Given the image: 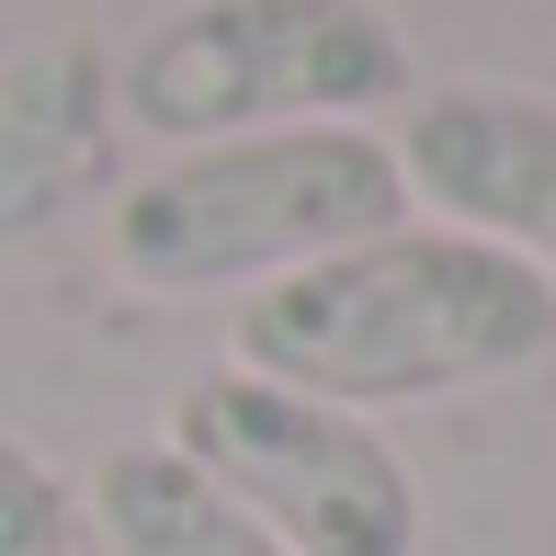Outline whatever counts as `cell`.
Wrapping results in <instances>:
<instances>
[{
    "label": "cell",
    "instance_id": "7a4b0ae2",
    "mask_svg": "<svg viewBox=\"0 0 556 556\" xmlns=\"http://www.w3.org/2000/svg\"><path fill=\"white\" fill-rule=\"evenodd\" d=\"M409 227L397 148L364 125H262V137L170 148L114 205V273L137 295H239L352 239Z\"/></svg>",
    "mask_w": 556,
    "mask_h": 556
},
{
    "label": "cell",
    "instance_id": "6da1fadb",
    "mask_svg": "<svg viewBox=\"0 0 556 556\" xmlns=\"http://www.w3.org/2000/svg\"><path fill=\"white\" fill-rule=\"evenodd\" d=\"M556 352V273L489 250L466 227H387L330 262H295L250 285L239 375H273L330 409H420L500 375H534Z\"/></svg>",
    "mask_w": 556,
    "mask_h": 556
},
{
    "label": "cell",
    "instance_id": "5b68a950",
    "mask_svg": "<svg viewBox=\"0 0 556 556\" xmlns=\"http://www.w3.org/2000/svg\"><path fill=\"white\" fill-rule=\"evenodd\" d=\"M397 182L466 239L522 250L534 273L556 262V103L545 91H489V80L420 91L397 125Z\"/></svg>",
    "mask_w": 556,
    "mask_h": 556
},
{
    "label": "cell",
    "instance_id": "277c9868",
    "mask_svg": "<svg viewBox=\"0 0 556 556\" xmlns=\"http://www.w3.org/2000/svg\"><path fill=\"white\" fill-rule=\"evenodd\" d=\"M170 454L216 500H239L285 556H420V489L364 409L227 364L170 397Z\"/></svg>",
    "mask_w": 556,
    "mask_h": 556
},
{
    "label": "cell",
    "instance_id": "52a82bcc",
    "mask_svg": "<svg viewBox=\"0 0 556 556\" xmlns=\"http://www.w3.org/2000/svg\"><path fill=\"white\" fill-rule=\"evenodd\" d=\"M0 556H103L91 511L68 500V477L12 432H0Z\"/></svg>",
    "mask_w": 556,
    "mask_h": 556
},
{
    "label": "cell",
    "instance_id": "3957f363",
    "mask_svg": "<svg viewBox=\"0 0 556 556\" xmlns=\"http://www.w3.org/2000/svg\"><path fill=\"white\" fill-rule=\"evenodd\" d=\"M114 103L160 148L352 125L375 103H409V35L375 0H182L125 46Z\"/></svg>",
    "mask_w": 556,
    "mask_h": 556
},
{
    "label": "cell",
    "instance_id": "8992f818",
    "mask_svg": "<svg viewBox=\"0 0 556 556\" xmlns=\"http://www.w3.org/2000/svg\"><path fill=\"white\" fill-rule=\"evenodd\" d=\"M91 534H103V556H285L170 443H114L103 466H91Z\"/></svg>",
    "mask_w": 556,
    "mask_h": 556
}]
</instances>
